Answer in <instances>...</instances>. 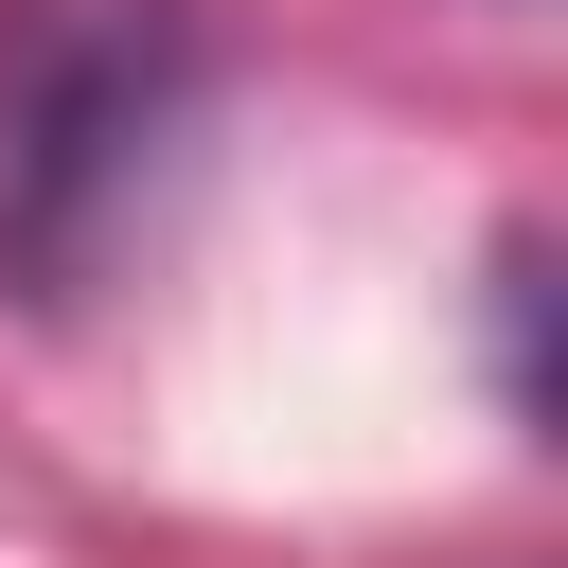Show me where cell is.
Listing matches in <instances>:
<instances>
[{"label":"cell","instance_id":"obj_1","mask_svg":"<svg viewBox=\"0 0 568 568\" xmlns=\"http://www.w3.org/2000/svg\"><path fill=\"white\" fill-rule=\"evenodd\" d=\"M195 89H213L195 0H0V302L71 320L142 248Z\"/></svg>","mask_w":568,"mask_h":568}]
</instances>
